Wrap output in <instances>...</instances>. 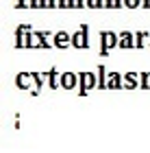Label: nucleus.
Segmentation results:
<instances>
[{"label":"nucleus","instance_id":"obj_13","mask_svg":"<svg viewBox=\"0 0 150 153\" xmlns=\"http://www.w3.org/2000/svg\"><path fill=\"white\" fill-rule=\"evenodd\" d=\"M74 4H76V7H80V4H83V0H74Z\"/></svg>","mask_w":150,"mask_h":153},{"label":"nucleus","instance_id":"obj_10","mask_svg":"<svg viewBox=\"0 0 150 153\" xmlns=\"http://www.w3.org/2000/svg\"><path fill=\"white\" fill-rule=\"evenodd\" d=\"M89 4L91 7H98V4H102V0H89Z\"/></svg>","mask_w":150,"mask_h":153},{"label":"nucleus","instance_id":"obj_1","mask_svg":"<svg viewBox=\"0 0 150 153\" xmlns=\"http://www.w3.org/2000/svg\"><path fill=\"white\" fill-rule=\"evenodd\" d=\"M61 83H63V88H74V74L65 72L63 76H61Z\"/></svg>","mask_w":150,"mask_h":153},{"label":"nucleus","instance_id":"obj_2","mask_svg":"<svg viewBox=\"0 0 150 153\" xmlns=\"http://www.w3.org/2000/svg\"><path fill=\"white\" fill-rule=\"evenodd\" d=\"M85 44H87L85 33H83V31H80V33H76V37H74V46H76V48H83Z\"/></svg>","mask_w":150,"mask_h":153},{"label":"nucleus","instance_id":"obj_5","mask_svg":"<svg viewBox=\"0 0 150 153\" xmlns=\"http://www.w3.org/2000/svg\"><path fill=\"white\" fill-rule=\"evenodd\" d=\"M118 83H120V76L118 74H111V76H109V81H107V88H118Z\"/></svg>","mask_w":150,"mask_h":153},{"label":"nucleus","instance_id":"obj_9","mask_svg":"<svg viewBox=\"0 0 150 153\" xmlns=\"http://www.w3.org/2000/svg\"><path fill=\"white\" fill-rule=\"evenodd\" d=\"M59 4H61V7H70L72 2H70V0H59Z\"/></svg>","mask_w":150,"mask_h":153},{"label":"nucleus","instance_id":"obj_14","mask_svg":"<svg viewBox=\"0 0 150 153\" xmlns=\"http://www.w3.org/2000/svg\"><path fill=\"white\" fill-rule=\"evenodd\" d=\"M146 7H150V0H146Z\"/></svg>","mask_w":150,"mask_h":153},{"label":"nucleus","instance_id":"obj_6","mask_svg":"<svg viewBox=\"0 0 150 153\" xmlns=\"http://www.w3.org/2000/svg\"><path fill=\"white\" fill-rule=\"evenodd\" d=\"M115 44V37L111 35V33H107V35H105V48H111Z\"/></svg>","mask_w":150,"mask_h":153},{"label":"nucleus","instance_id":"obj_8","mask_svg":"<svg viewBox=\"0 0 150 153\" xmlns=\"http://www.w3.org/2000/svg\"><path fill=\"white\" fill-rule=\"evenodd\" d=\"M126 4H128V7H137L139 0H126Z\"/></svg>","mask_w":150,"mask_h":153},{"label":"nucleus","instance_id":"obj_11","mask_svg":"<svg viewBox=\"0 0 150 153\" xmlns=\"http://www.w3.org/2000/svg\"><path fill=\"white\" fill-rule=\"evenodd\" d=\"M120 4V0H109V7H118Z\"/></svg>","mask_w":150,"mask_h":153},{"label":"nucleus","instance_id":"obj_4","mask_svg":"<svg viewBox=\"0 0 150 153\" xmlns=\"http://www.w3.org/2000/svg\"><path fill=\"white\" fill-rule=\"evenodd\" d=\"M18 83H20V88H29V83H33V79L29 74H20L18 76Z\"/></svg>","mask_w":150,"mask_h":153},{"label":"nucleus","instance_id":"obj_12","mask_svg":"<svg viewBox=\"0 0 150 153\" xmlns=\"http://www.w3.org/2000/svg\"><path fill=\"white\" fill-rule=\"evenodd\" d=\"M44 4L46 7H52V0H44Z\"/></svg>","mask_w":150,"mask_h":153},{"label":"nucleus","instance_id":"obj_3","mask_svg":"<svg viewBox=\"0 0 150 153\" xmlns=\"http://www.w3.org/2000/svg\"><path fill=\"white\" fill-rule=\"evenodd\" d=\"M67 44H70V37H67L65 33H59V35H57V46L59 48H65Z\"/></svg>","mask_w":150,"mask_h":153},{"label":"nucleus","instance_id":"obj_7","mask_svg":"<svg viewBox=\"0 0 150 153\" xmlns=\"http://www.w3.org/2000/svg\"><path fill=\"white\" fill-rule=\"evenodd\" d=\"M83 81H85V88H94V76L91 74H83Z\"/></svg>","mask_w":150,"mask_h":153}]
</instances>
